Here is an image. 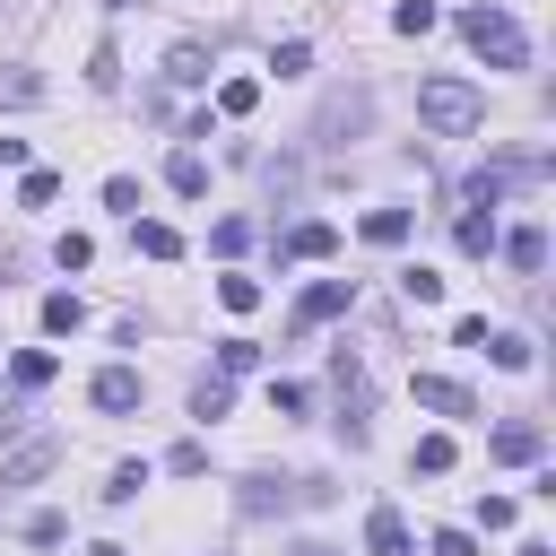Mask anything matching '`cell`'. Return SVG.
Here are the masks:
<instances>
[{
    "label": "cell",
    "mask_w": 556,
    "mask_h": 556,
    "mask_svg": "<svg viewBox=\"0 0 556 556\" xmlns=\"http://www.w3.org/2000/svg\"><path fill=\"white\" fill-rule=\"evenodd\" d=\"M452 26H460V43H469L486 70H530V35H521V17H513V9H495V0H469Z\"/></svg>",
    "instance_id": "1"
},
{
    "label": "cell",
    "mask_w": 556,
    "mask_h": 556,
    "mask_svg": "<svg viewBox=\"0 0 556 556\" xmlns=\"http://www.w3.org/2000/svg\"><path fill=\"white\" fill-rule=\"evenodd\" d=\"M417 122H426L434 139H469V130L486 122V96H478L469 78L434 70V78H417Z\"/></svg>",
    "instance_id": "2"
},
{
    "label": "cell",
    "mask_w": 556,
    "mask_h": 556,
    "mask_svg": "<svg viewBox=\"0 0 556 556\" xmlns=\"http://www.w3.org/2000/svg\"><path fill=\"white\" fill-rule=\"evenodd\" d=\"M365 122H374V96H365V87H348V96H330V104H321L313 148H348V139H365Z\"/></svg>",
    "instance_id": "3"
},
{
    "label": "cell",
    "mask_w": 556,
    "mask_h": 556,
    "mask_svg": "<svg viewBox=\"0 0 556 556\" xmlns=\"http://www.w3.org/2000/svg\"><path fill=\"white\" fill-rule=\"evenodd\" d=\"M348 304H356V287H348V278H313V287L295 295V313H287V330L304 339V330H321V321H339Z\"/></svg>",
    "instance_id": "4"
},
{
    "label": "cell",
    "mask_w": 556,
    "mask_h": 556,
    "mask_svg": "<svg viewBox=\"0 0 556 556\" xmlns=\"http://www.w3.org/2000/svg\"><path fill=\"white\" fill-rule=\"evenodd\" d=\"M87 400H96V408H104V417H130V408H139V400H148V382H139V374H130V365H104V374H96V382H87Z\"/></svg>",
    "instance_id": "5"
},
{
    "label": "cell",
    "mask_w": 556,
    "mask_h": 556,
    "mask_svg": "<svg viewBox=\"0 0 556 556\" xmlns=\"http://www.w3.org/2000/svg\"><path fill=\"white\" fill-rule=\"evenodd\" d=\"M408 391H417V408H434V417H478V391L452 382V374H417Z\"/></svg>",
    "instance_id": "6"
},
{
    "label": "cell",
    "mask_w": 556,
    "mask_h": 556,
    "mask_svg": "<svg viewBox=\"0 0 556 556\" xmlns=\"http://www.w3.org/2000/svg\"><path fill=\"white\" fill-rule=\"evenodd\" d=\"M486 452H495V460H504V469H530V460H539V452H547V434H539V426H530V417H513V426H495V434H486Z\"/></svg>",
    "instance_id": "7"
},
{
    "label": "cell",
    "mask_w": 556,
    "mask_h": 556,
    "mask_svg": "<svg viewBox=\"0 0 556 556\" xmlns=\"http://www.w3.org/2000/svg\"><path fill=\"white\" fill-rule=\"evenodd\" d=\"M235 504H243V513H252V521H261V513H287V504H304V495H295V478H278V469H252V478H243V495H235Z\"/></svg>",
    "instance_id": "8"
},
{
    "label": "cell",
    "mask_w": 556,
    "mask_h": 556,
    "mask_svg": "<svg viewBox=\"0 0 556 556\" xmlns=\"http://www.w3.org/2000/svg\"><path fill=\"white\" fill-rule=\"evenodd\" d=\"M365 556H417V539H408L400 504H374V513H365Z\"/></svg>",
    "instance_id": "9"
},
{
    "label": "cell",
    "mask_w": 556,
    "mask_h": 556,
    "mask_svg": "<svg viewBox=\"0 0 556 556\" xmlns=\"http://www.w3.org/2000/svg\"><path fill=\"white\" fill-rule=\"evenodd\" d=\"M52 460H61V443H52V434H35V443H17V452L0 460V486H35Z\"/></svg>",
    "instance_id": "10"
},
{
    "label": "cell",
    "mask_w": 556,
    "mask_h": 556,
    "mask_svg": "<svg viewBox=\"0 0 556 556\" xmlns=\"http://www.w3.org/2000/svg\"><path fill=\"white\" fill-rule=\"evenodd\" d=\"M330 252H339V226H330V217H304V226L278 243V261H330Z\"/></svg>",
    "instance_id": "11"
},
{
    "label": "cell",
    "mask_w": 556,
    "mask_h": 556,
    "mask_svg": "<svg viewBox=\"0 0 556 556\" xmlns=\"http://www.w3.org/2000/svg\"><path fill=\"white\" fill-rule=\"evenodd\" d=\"M208 70H217V52H208V43H191V35L165 52V78H174V87H208Z\"/></svg>",
    "instance_id": "12"
},
{
    "label": "cell",
    "mask_w": 556,
    "mask_h": 556,
    "mask_svg": "<svg viewBox=\"0 0 556 556\" xmlns=\"http://www.w3.org/2000/svg\"><path fill=\"white\" fill-rule=\"evenodd\" d=\"M130 252H148V261H182V235H174L165 217H130Z\"/></svg>",
    "instance_id": "13"
},
{
    "label": "cell",
    "mask_w": 556,
    "mask_h": 556,
    "mask_svg": "<svg viewBox=\"0 0 556 556\" xmlns=\"http://www.w3.org/2000/svg\"><path fill=\"white\" fill-rule=\"evenodd\" d=\"M495 243H504V261H513L521 278H539V269H547V235H539V226H513V235H495Z\"/></svg>",
    "instance_id": "14"
},
{
    "label": "cell",
    "mask_w": 556,
    "mask_h": 556,
    "mask_svg": "<svg viewBox=\"0 0 556 556\" xmlns=\"http://www.w3.org/2000/svg\"><path fill=\"white\" fill-rule=\"evenodd\" d=\"M26 104H43V78H35L26 61H9V70H0V113H26Z\"/></svg>",
    "instance_id": "15"
},
{
    "label": "cell",
    "mask_w": 556,
    "mask_h": 556,
    "mask_svg": "<svg viewBox=\"0 0 556 556\" xmlns=\"http://www.w3.org/2000/svg\"><path fill=\"white\" fill-rule=\"evenodd\" d=\"M452 235H460V252H469V261H486V252H495V208H460V226H452Z\"/></svg>",
    "instance_id": "16"
},
{
    "label": "cell",
    "mask_w": 556,
    "mask_h": 556,
    "mask_svg": "<svg viewBox=\"0 0 556 556\" xmlns=\"http://www.w3.org/2000/svg\"><path fill=\"white\" fill-rule=\"evenodd\" d=\"M226 408H235V391H226V374H200V382H191V417H200V426H217Z\"/></svg>",
    "instance_id": "17"
},
{
    "label": "cell",
    "mask_w": 556,
    "mask_h": 556,
    "mask_svg": "<svg viewBox=\"0 0 556 556\" xmlns=\"http://www.w3.org/2000/svg\"><path fill=\"white\" fill-rule=\"evenodd\" d=\"M165 182H174L182 200H200V191H208V165H200L191 148H174V156H165Z\"/></svg>",
    "instance_id": "18"
},
{
    "label": "cell",
    "mask_w": 556,
    "mask_h": 556,
    "mask_svg": "<svg viewBox=\"0 0 556 556\" xmlns=\"http://www.w3.org/2000/svg\"><path fill=\"white\" fill-rule=\"evenodd\" d=\"M408 226H417V217H408V208H374V217H365V226H356V235H365V243H382V252H391V243H408Z\"/></svg>",
    "instance_id": "19"
},
{
    "label": "cell",
    "mask_w": 556,
    "mask_h": 556,
    "mask_svg": "<svg viewBox=\"0 0 556 556\" xmlns=\"http://www.w3.org/2000/svg\"><path fill=\"white\" fill-rule=\"evenodd\" d=\"M43 330H52V339H70V330H87V304H78L70 287H61V295H43Z\"/></svg>",
    "instance_id": "20"
},
{
    "label": "cell",
    "mask_w": 556,
    "mask_h": 556,
    "mask_svg": "<svg viewBox=\"0 0 556 556\" xmlns=\"http://www.w3.org/2000/svg\"><path fill=\"white\" fill-rule=\"evenodd\" d=\"M478 348H486V356H495L504 374H530V339H521V330H486Z\"/></svg>",
    "instance_id": "21"
},
{
    "label": "cell",
    "mask_w": 556,
    "mask_h": 556,
    "mask_svg": "<svg viewBox=\"0 0 556 556\" xmlns=\"http://www.w3.org/2000/svg\"><path fill=\"white\" fill-rule=\"evenodd\" d=\"M217 374H261V339H217Z\"/></svg>",
    "instance_id": "22"
},
{
    "label": "cell",
    "mask_w": 556,
    "mask_h": 556,
    "mask_svg": "<svg viewBox=\"0 0 556 556\" xmlns=\"http://www.w3.org/2000/svg\"><path fill=\"white\" fill-rule=\"evenodd\" d=\"M252 104H261V78H226V87H217V113H226V122H243Z\"/></svg>",
    "instance_id": "23"
},
{
    "label": "cell",
    "mask_w": 556,
    "mask_h": 556,
    "mask_svg": "<svg viewBox=\"0 0 556 556\" xmlns=\"http://www.w3.org/2000/svg\"><path fill=\"white\" fill-rule=\"evenodd\" d=\"M52 200H61V174L26 165V182H17V208H52Z\"/></svg>",
    "instance_id": "24"
},
{
    "label": "cell",
    "mask_w": 556,
    "mask_h": 556,
    "mask_svg": "<svg viewBox=\"0 0 556 556\" xmlns=\"http://www.w3.org/2000/svg\"><path fill=\"white\" fill-rule=\"evenodd\" d=\"M408 469H426V478H443V469H452V434H417V452H408Z\"/></svg>",
    "instance_id": "25"
},
{
    "label": "cell",
    "mask_w": 556,
    "mask_h": 556,
    "mask_svg": "<svg viewBox=\"0 0 556 556\" xmlns=\"http://www.w3.org/2000/svg\"><path fill=\"white\" fill-rule=\"evenodd\" d=\"M243 243H252V217H217V226H208V252H226V261H235Z\"/></svg>",
    "instance_id": "26"
},
{
    "label": "cell",
    "mask_w": 556,
    "mask_h": 556,
    "mask_svg": "<svg viewBox=\"0 0 556 556\" xmlns=\"http://www.w3.org/2000/svg\"><path fill=\"white\" fill-rule=\"evenodd\" d=\"M400 295H408V304H443V278L417 261V269H400Z\"/></svg>",
    "instance_id": "27"
},
{
    "label": "cell",
    "mask_w": 556,
    "mask_h": 556,
    "mask_svg": "<svg viewBox=\"0 0 556 556\" xmlns=\"http://www.w3.org/2000/svg\"><path fill=\"white\" fill-rule=\"evenodd\" d=\"M217 304H226V313H252V304H261V278H243V269L217 278Z\"/></svg>",
    "instance_id": "28"
},
{
    "label": "cell",
    "mask_w": 556,
    "mask_h": 556,
    "mask_svg": "<svg viewBox=\"0 0 556 556\" xmlns=\"http://www.w3.org/2000/svg\"><path fill=\"white\" fill-rule=\"evenodd\" d=\"M9 374H17L26 391H43V382H52V348H17V365H9Z\"/></svg>",
    "instance_id": "29"
},
{
    "label": "cell",
    "mask_w": 556,
    "mask_h": 556,
    "mask_svg": "<svg viewBox=\"0 0 556 556\" xmlns=\"http://www.w3.org/2000/svg\"><path fill=\"white\" fill-rule=\"evenodd\" d=\"M139 486H148V460H122V469H113V478H104V504H130V495H139Z\"/></svg>",
    "instance_id": "30"
},
{
    "label": "cell",
    "mask_w": 556,
    "mask_h": 556,
    "mask_svg": "<svg viewBox=\"0 0 556 556\" xmlns=\"http://www.w3.org/2000/svg\"><path fill=\"white\" fill-rule=\"evenodd\" d=\"M391 26H400V35H426V26H434V0H400Z\"/></svg>",
    "instance_id": "31"
},
{
    "label": "cell",
    "mask_w": 556,
    "mask_h": 556,
    "mask_svg": "<svg viewBox=\"0 0 556 556\" xmlns=\"http://www.w3.org/2000/svg\"><path fill=\"white\" fill-rule=\"evenodd\" d=\"M269 70H278V78H304V70H313V43H278Z\"/></svg>",
    "instance_id": "32"
},
{
    "label": "cell",
    "mask_w": 556,
    "mask_h": 556,
    "mask_svg": "<svg viewBox=\"0 0 556 556\" xmlns=\"http://www.w3.org/2000/svg\"><path fill=\"white\" fill-rule=\"evenodd\" d=\"M104 208H122V217H139V182H130V174H113V182H104Z\"/></svg>",
    "instance_id": "33"
},
{
    "label": "cell",
    "mask_w": 556,
    "mask_h": 556,
    "mask_svg": "<svg viewBox=\"0 0 556 556\" xmlns=\"http://www.w3.org/2000/svg\"><path fill=\"white\" fill-rule=\"evenodd\" d=\"M165 469H174V478H200V469H208V452H200V443H174V452H165Z\"/></svg>",
    "instance_id": "34"
},
{
    "label": "cell",
    "mask_w": 556,
    "mask_h": 556,
    "mask_svg": "<svg viewBox=\"0 0 556 556\" xmlns=\"http://www.w3.org/2000/svg\"><path fill=\"white\" fill-rule=\"evenodd\" d=\"M478 530H513V495H478Z\"/></svg>",
    "instance_id": "35"
},
{
    "label": "cell",
    "mask_w": 556,
    "mask_h": 556,
    "mask_svg": "<svg viewBox=\"0 0 556 556\" xmlns=\"http://www.w3.org/2000/svg\"><path fill=\"white\" fill-rule=\"evenodd\" d=\"M426 556H478V539H469V530H434V539H426Z\"/></svg>",
    "instance_id": "36"
},
{
    "label": "cell",
    "mask_w": 556,
    "mask_h": 556,
    "mask_svg": "<svg viewBox=\"0 0 556 556\" xmlns=\"http://www.w3.org/2000/svg\"><path fill=\"white\" fill-rule=\"evenodd\" d=\"M87 78H96V87H113V78H122V52H113V43H96V61H87Z\"/></svg>",
    "instance_id": "37"
},
{
    "label": "cell",
    "mask_w": 556,
    "mask_h": 556,
    "mask_svg": "<svg viewBox=\"0 0 556 556\" xmlns=\"http://www.w3.org/2000/svg\"><path fill=\"white\" fill-rule=\"evenodd\" d=\"M52 261H61V269H87V261H96V243H87V235H61V252H52Z\"/></svg>",
    "instance_id": "38"
},
{
    "label": "cell",
    "mask_w": 556,
    "mask_h": 556,
    "mask_svg": "<svg viewBox=\"0 0 556 556\" xmlns=\"http://www.w3.org/2000/svg\"><path fill=\"white\" fill-rule=\"evenodd\" d=\"M513 556H556V547H547V539H521V547H513Z\"/></svg>",
    "instance_id": "39"
},
{
    "label": "cell",
    "mask_w": 556,
    "mask_h": 556,
    "mask_svg": "<svg viewBox=\"0 0 556 556\" xmlns=\"http://www.w3.org/2000/svg\"><path fill=\"white\" fill-rule=\"evenodd\" d=\"M287 556H339V547H321V539H304V547H287Z\"/></svg>",
    "instance_id": "40"
},
{
    "label": "cell",
    "mask_w": 556,
    "mask_h": 556,
    "mask_svg": "<svg viewBox=\"0 0 556 556\" xmlns=\"http://www.w3.org/2000/svg\"><path fill=\"white\" fill-rule=\"evenodd\" d=\"M87 556H130V547H113V539H96V547H87Z\"/></svg>",
    "instance_id": "41"
}]
</instances>
